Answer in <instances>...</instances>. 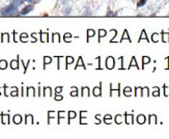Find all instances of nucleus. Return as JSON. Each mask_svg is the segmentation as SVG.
I'll return each mask as SVG.
<instances>
[{"label":"nucleus","instance_id":"37","mask_svg":"<svg viewBox=\"0 0 169 139\" xmlns=\"http://www.w3.org/2000/svg\"><path fill=\"white\" fill-rule=\"evenodd\" d=\"M62 99H63V97L60 96V95H58V94H57V96H55V100H56V101H60V100H62Z\"/></svg>","mask_w":169,"mask_h":139},{"label":"nucleus","instance_id":"3","mask_svg":"<svg viewBox=\"0 0 169 139\" xmlns=\"http://www.w3.org/2000/svg\"><path fill=\"white\" fill-rule=\"evenodd\" d=\"M33 9V5L32 4H29V5H26L22 10H21V12H20V15H22V16H25V15H27V14H29L30 11H31Z\"/></svg>","mask_w":169,"mask_h":139},{"label":"nucleus","instance_id":"29","mask_svg":"<svg viewBox=\"0 0 169 139\" xmlns=\"http://www.w3.org/2000/svg\"><path fill=\"white\" fill-rule=\"evenodd\" d=\"M72 89H73V91L71 92V96H72V97H77V96H78V94H77V88H76V87H73Z\"/></svg>","mask_w":169,"mask_h":139},{"label":"nucleus","instance_id":"31","mask_svg":"<svg viewBox=\"0 0 169 139\" xmlns=\"http://www.w3.org/2000/svg\"><path fill=\"white\" fill-rule=\"evenodd\" d=\"M125 39H127V40H129V41H130V37L128 36V31H127V30H125V32H124V36H122V37H121L120 42H121V41H124Z\"/></svg>","mask_w":169,"mask_h":139},{"label":"nucleus","instance_id":"38","mask_svg":"<svg viewBox=\"0 0 169 139\" xmlns=\"http://www.w3.org/2000/svg\"><path fill=\"white\" fill-rule=\"evenodd\" d=\"M142 39H146V40H147V37H146V35H145V30H142V35H141V37L139 39V41H141Z\"/></svg>","mask_w":169,"mask_h":139},{"label":"nucleus","instance_id":"11","mask_svg":"<svg viewBox=\"0 0 169 139\" xmlns=\"http://www.w3.org/2000/svg\"><path fill=\"white\" fill-rule=\"evenodd\" d=\"M126 118H127V120H126V122L127 123H133V115L132 114H127L126 113Z\"/></svg>","mask_w":169,"mask_h":139},{"label":"nucleus","instance_id":"23","mask_svg":"<svg viewBox=\"0 0 169 139\" xmlns=\"http://www.w3.org/2000/svg\"><path fill=\"white\" fill-rule=\"evenodd\" d=\"M73 62H74V58L71 57V56H68V57H67V68H68L69 65H71V64H73Z\"/></svg>","mask_w":169,"mask_h":139},{"label":"nucleus","instance_id":"5","mask_svg":"<svg viewBox=\"0 0 169 139\" xmlns=\"http://www.w3.org/2000/svg\"><path fill=\"white\" fill-rule=\"evenodd\" d=\"M10 68L12 70H18L19 69V61L18 60H12L10 62Z\"/></svg>","mask_w":169,"mask_h":139},{"label":"nucleus","instance_id":"13","mask_svg":"<svg viewBox=\"0 0 169 139\" xmlns=\"http://www.w3.org/2000/svg\"><path fill=\"white\" fill-rule=\"evenodd\" d=\"M95 34H96V31L94 29H88L87 30V36L88 37H93V36H95Z\"/></svg>","mask_w":169,"mask_h":139},{"label":"nucleus","instance_id":"28","mask_svg":"<svg viewBox=\"0 0 169 139\" xmlns=\"http://www.w3.org/2000/svg\"><path fill=\"white\" fill-rule=\"evenodd\" d=\"M142 96V88L140 87H136V96Z\"/></svg>","mask_w":169,"mask_h":139},{"label":"nucleus","instance_id":"32","mask_svg":"<svg viewBox=\"0 0 169 139\" xmlns=\"http://www.w3.org/2000/svg\"><path fill=\"white\" fill-rule=\"evenodd\" d=\"M121 115H116V117H115V122L116 123H118V125H119V123H121Z\"/></svg>","mask_w":169,"mask_h":139},{"label":"nucleus","instance_id":"18","mask_svg":"<svg viewBox=\"0 0 169 139\" xmlns=\"http://www.w3.org/2000/svg\"><path fill=\"white\" fill-rule=\"evenodd\" d=\"M8 118H9V116H8V114H6V115H4V114H2V122H3V123H8V122H9V120H8Z\"/></svg>","mask_w":169,"mask_h":139},{"label":"nucleus","instance_id":"10","mask_svg":"<svg viewBox=\"0 0 169 139\" xmlns=\"http://www.w3.org/2000/svg\"><path fill=\"white\" fill-rule=\"evenodd\" d=\"M137 121H138V123H144V121H145V116H144V115H138Z\"/></svg>","mask_w":169,"mask_h":139},{"label":"nucleus","instance_id":"20","mask_svg":"<svg viewBox=\"0 0 169 139\" xmlns=\"http://www.w3.org/2000/svg\"><path fill=\"white\" fill-rule=\"evenodd\" d=\"M63 40H64L66 42H68V43H69V42H71V41H72V35H71L70 33H66V34H64V36H63Z\"/></svg>","mask_w":169,"mask_h":139},{"label":"nucleus","instance_id":"1","mask_svg":"<svg viewBox=\"0 0 169 139\" xmlns=\"http://www.w3.org/2000/svg\"><path fill=\"white\" fill-rule=\"evenodd\" d=\"M18 11H19L18 10V5L11 3V4L3 7L1 9V15H2V16H6V17H8V16H17Z\"/></svg>","mask_w":169,"mask_h":139},{"label":"nucleus","instance_id":"8","mask_svg":"<svg viewBox=\"0 0 169 139\" xmlns=\"http://www.w3.org/2000/svg\"><path fill=\"white\" fill-rule=\"evenodd\" d=\"M35 96V90L33 87H28L27 88V96Z\"/></svg>","mask_w":169,"mask_h":139},{"label":"nucleus","instance_id":"17","mask_svg":"<svg viewBox=\"0 0 169 139\" xmlns=\"http://www.w3.org/2000/svg\"><path fill=\"white\" fill-rule=\"evenodd\" d=\"M111 115H109V114H107V115H105V117H104V121L106 122V123H111Z\"/></svg>","mask_w":169,"mask_h":139},{"label":"nucleus","instance_id":"6","mask_svg":"<svg viewBox=\"0 0 169 139\" xmlns=\"http://www.w3.org/2000/svg\"><path fill=\"white\" fill-rule=\"evenodd\" d=\"M47 94H48V96H52V89H51V87H45V89H44V96H47Z\"/></svg>","mask_w":169,"mask_h":139},{"label":"nucleus","instance_id":"2","mask_svg":"<svg viewBox=\"0 0 169 139\" xmlns=\"http://www.w3.org/2000/svg\"><path fill=\"white\" fill-rule=\"evenodd\" d=\"M114 65H115V61H114V58L112 56H109L108 58L106 59V68L108 70H111L114 68Z\"/></svg>","mask_w":169,"mask_h":139},{"label":"nucleus","instance_id":"4","mask_svg":"<svg viewBox=\"0 0 169 139\" xmlns=\"http://www.w3.org/2000/svg\"><path fill=\"white\" fill-rule=\"evenodd\" d=\"M102 95V90H101V86H98V87H95L94 88V96L96 97H101Z\"/></svg>","mask_w":169,"mask_h":139},{"label":"nucleus","instance_id":"15","mask_svg":"<svg viewBox=\"0 0 169 139\" xmlns=\"http://www.w3.org/2000/svg\"><path fill=\"white\" fill-rule=\"evenodd\" d=\"M82 96H89V88L88 87H82Z\"/></svg>","mask_w":169,"mask_h":139},{"label":"nucleus","instance_id":"33","mask_svg":"<svg viewBox=\"0 0 169 139\" xmlns=\"http://www.w3.org/2000/svg\"><path fill=\"white\" fill-rule=\"evenodd\" d=\"M5 39L7 40V42H9V36H8V33H3V34H2V40H1V41H2V42H4V40H5Z\"/></svg>","mask_w":169,"mask_h":139},{"label":"nucleus","instance_id":"16","mask_svg":"<svg viewBox=\"0 0 169 139\" xmlns=\"http://www.w3.org/2000/svg\"><path fill=\"white\" fill-rule=\"evenodd\" d=\"M106 34H107V31H106V30H104V29H100V30H99V37H100V39L104 37Z\"/></svg>","mask_w":169,"mask_h":139},{"label":"nucleus","instance_id":"26","mask_svg":"<svg viewBox=\"0 0 169 139\" xmlns=\"http://www.w3.org/2000/svg\"><path fill=\"white\" fill-rule=\"evenodd\" d=\"M10 96H12V97H17L18 96V88L17 87H14V90L10 92Z\"/></svg>","mask_w":169,"mask_h":139},{"label":"nucleus","instance_id":"35","mask_svg":"<svg viewBox=\"0 0 169 139\" xmlns=\"http://www.w3.org/2000/svg\"><path fill=\"white\" fill-rule=\"evenodd\" d=\"M142 60H143V66H144L145 64H148V62H149V60H150V59H149V57L144 56V57L142 58Z\"/></svg>","mask_w":169,"mask_h":139},{"label":"nucleus","instance_id":"41","mask_svg":"<svg viewBox=\"0 0 169 139\" xmlns=\"http://www.w3.org/2000/svg\"><path fill=\"white\" fill-rule=\"evenodd\" d=\"M25 1H27L28 3H36L38 0H25Z\"/></svg>","mask_w":169,"mask_h":139},{"label":"nucleus","instance_id":"39","mask_svg":"<svg viewBox=\"0 0 169 139\" xmlns=\"http://www.w3.org/2000/svg\"><path fill=\"white\" fill-rule=\"evenodd\" d=\"M61 90H62V87H61V86H59V87H56V89H55V92H56V94H59V92H61Z\"/></svg>","mask_w":169,"mask_h":139},{"label":"nucleus","instance_id":"24","mask_svg":"<svg viewBox=\"0 0 169 139\" xmlns=\"http://www.w3.org/2000/svg\"><path fill=\"white\" fill-rule=\"evenodd\" d=\"M24 1H25V0H12V3L19 6V5H21L22 3H24Z\"/></svg>","mask_w":169,"mask_h":139},{"label":"nucleus","instance_id":"14","mask_svg":"<svg viewBox=\"0 0 169 139\" xmlns=\"http://www.w3.org/2000/svg\"><path fill=\"white\" fill-rule=\"evenodd\" d=\"M51 61H52V58H51V57H49V56H45V57H44V64H45V66L51 64Z\"/></svg>","mask_w":169,"mask_h":139},{"label":"nucleus","instance_id":"19","mask_svg":"<svg viewBox=\"0 0 169 139\" xmlns=\"http://www.w3.org/2000/svg\"><path fill=\"white\" fill-rule=\"evenodd\" d=\"M131 91H132L131 87H126V88H125V91H124V94H125V96L129 97V96H131Z\"/></svg>","mask_w":169,"mask_h":139},{"label":"nucleus","instance_id":"9","mask_svg":"<svg viewBox=\"0 0 169 139\" xmlns=\"http://www.w3.org/2000/svg\"><path fill=\"white\" fill-rule=\"evenodd\" d=\"M7 68V62H6V60H0V69L1 70H5Z\"/></svg>","mask_w":169,"mask_h":139},{"label":"nucleus","instance_id":"25","mask_svg":"<svg viewBox=\"0 0 169 139\" xmlns=\"http://www.w3.org/2000/svg\"><path fill=\"white\" fill-rule=\"evenodd\" d=\"M146 1H147V0H139V1H138V3H137V6H138V7L143 6V5L146 3Z\"/></svg>","mask_w":169,"mask_h":139},{"label":"nucleus","instance_id":"40","mask_svg":"<svg viewBox=\"0 0 169 139\" xmlns=\"http://www.w3.org/2000/svg\"><path fill=\"white\" fill-rule=\"evenodd\" d=\"M58 116H59V119H60V118H62V117H64V112H62V111H59Z\"/></svg>","mask_w":169,"mask_h":139},{"label":"nucleus","instance_id":"30","mask_svg":"<svg viewBox=\"0 0 169 139\" xmlns=\"http://www.w3.org/2000/svg\"><path fill=\"white\" fill-rule=\"evenodd\" d=\"M76 117V112L75 111H70L69 112V118L72 119V118H75Z\"/></svg>","mask_w":169,"mask_h":139},{"label":"nucleus","instance_id":"22","mask_svg":"<svg viewBox=\"0 0 169 139\" xmlns=\"http://www.w3.org/2000/svg\"><path fill=\"white\" fill-rule=\"evenodd\" d=\"M20 40H21L22 42H27V40H28V35H27L26 33H22V34L20 35Z\"/></svg>","mask_w":169,"mask_h":139},{"label":"nucleus","instance_id":"27","mask_svg":"<svg viewBox=\"0 0 169 139\" xmlns=\"http://www.w3.org/2000/svg\"><path fill=\"white\" fill-rule=\"evenodd\" d=\"M149 118H150L149 123H153V122L156 123V122H157V120H156V118H157V117H156V115H150V116H149Z\"/></svg>","mask_w":169,"mask_h":139},{"label":"nucleus","instance_id":"7","mask_svg":"<svg viewBox=\"0 0 169 139\" xmlns=\"http://www.w3.org/2000/svg\"><path fill=\"white\" fill-rule=\"evenodd\" d=\"M21 121H22V117H21V115L17 114V115H15V116H14V122H15V123H17V125H18V123H20Z\"/></svg>","mask_w":169,"mask_h":139},{"label":"nucleus","instance_id":"34","mask_svg":"<svg viewBox=\"0 0 169 139\" xmlns=\"http://www.w3.org/2000/svg\"><path fill=\"white\" fill-rule=\"evenodd\" d=\"M152 96L153 97H158L159 96V88H155V89H153V92H152Z\"/></svg>","mask_w":169,"mask_h":139},{"label":"nucleus","instance_id":"21","mask_svg":"<svg viewBox=\"0 0 169 139\" xmlns=\"http://www.w3.org/2000/svg\"><path fill=\"white\" fill-rule=\"evenodd\" d=\"M133 66H134V67H136V68L138 69V65H137V62H136V59H135V57H133V58H132V62H131V64H130V66H129V69H130L131 67H133Z\"/></svg>","mask_w":169,"mask_h":139},{"label":"nucleus","instance_id":"36","mask_svg":"<svg viewBox=\"0 0 169 139\" xmlns=\"http://www.w3.org/2000/svg\"><path fill=\"white\" fill-rule=\"evenodd\" d=\"M158 34L157 33H153L152 34V42H158Z\"/></svg>","mask_w":169,"mask_h":139},{"label":"nucleus","instance_id":"12","mask_svg":"<svg viewBox=\"0 0 169 139\" xmlns=\"http://www.w3.org/2000/svg\"><path fill=\"white\" fill-rule=\"evenodd\" d=\"M79 67H82L83 69H85V67H84V64H83V60H82V57H79L78 64H77V66H76V69H78Z\"/></svg>","mask_w":169,"mask_h":139}]
</instances>
